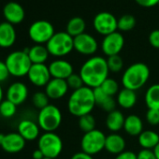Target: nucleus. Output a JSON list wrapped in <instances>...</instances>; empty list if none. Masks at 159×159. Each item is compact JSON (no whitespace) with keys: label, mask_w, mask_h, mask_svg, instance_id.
I'll list each match as a JSON object with an SVG mask.
<instances>
[{"label":"nucleus","mask_w":159,"mask_h":159,"mask_svg":"<svg viewBox=\"0 0 159 159\" xmlns=\"http://www.w3.org/2000/svg\"><path fill=\"white\" fill-rule=\"evenodd\" d=\"M54 34L53 25L46 20H38L34 22L28 29L29 38L36 44H47Z\"/></svg>","instance_id":"1a4fd4ad"},{"label":"nucleus","mask_w":159,"mask_h":159,"mask_svg":"<svg viewBox=\"0 0 159 159\" xmlns=\"http://www.w3.org/2000/svg\"><path fill=\"white\" fill-rule=\"evenodd\" d=\"M107 64H108V67H109L110 72H113V73L120 72L124 67L123 58L119 54L109 56L107 58Z\"/></svg>","instance_id":"72a5a7b5"},{"label":"nucleus","mask_w":159,"mask_h":159,"mask_svg":"<svg viewBox=\"0 0 159 159\" xmlns=\"http://www.w3.org/2000/svg\"><path fill=\"white\" fill-rule=\"evenodd\" d=\"M152 152H153V153H154L156 159H159V143L155 146V148L152 150Z\"/></svg>","instance_id":"49530a36"},{"label":"nucleus","mask_w":159,"mask_h":159,"mask_svg":"<svg viewBox=\"0 0 159 159\" xmlns=\"http://www.w3.org/2000/svg\"><path fill=\"white\" fill-rule=\"evenodd\" d=\"M66 84L68 85V87L70 89H72L73 91L75 90H78L80 88H82L84 86V81L82 77L80 76V74H76V73H73L71 76H69L66 80Z\"/></svg>","instance_id":"c9c22d12"},{"label":"nucleus","mask_w":159,"mask_h":159,"mask_svg":"<svg viewBox=\"0 0 159 159\" xmlns=\"http://www.w3.org/2000/svg\"><path fill=\"white\" fill-rule=\"evenodd\" d=\"M126 134L132 137H139L143 131V122L140 117L136 114H130L125 117L124 128Z\"/></svg>","instance_id":"5701e85b"},{"label":"nucleus","mask_w":159,"mask_h":159,"mask_svg":"<svg viewBox=\"0 0 159 159\" xmlns=\"http://www.w3.org/2000/svg\"><path fill=\"white\" fill-rule=\"evenodd\" d=\"M109 73L107 59L102 56H91L83 64L79 72L84 85L92 89L100 87L109 78Z\"/></svg>","instance_id":"f257e3e1"},{"label":"nucleus","mask_w":159,"mask_h":159,"mask_svg":"<svg viewBox=\"0 0 159 159\" xmlns=\"http://www.w3.org/2000/svg\"><path fill=\"white\" fill-rule=\"evenodd\" d=\"M114 159H137V154L132 151H125L116 155Z\"/></svg>","instance_id":"79ce46f5"},{"label":"nucleus","mask_w":159,"mask_h":159,"mask_svg":"<svg viewBox=\"0 0 159 159\" xmlns=\"http://www.w3.org/2000/svg\"><path fill=\"white\" fill-rule=\"evenodd\" d=\"M96 106L94 90L84 86L71 93L67 101V110L69 113L76 117H82L90 114Z\"/></svg>","instance_id":"f03ea898"},{"label":"nucleus","mask_w":159,"mask_h":159,"mask_svg":"<svg viewBox=\"0 0 159 159\" xmlns=\"http://www.w3.org/2000/svg\"><path fill=\"white\" fill-rule=\"evenodd\" d=\"M70 159H94L93 158V155L91 154H88L84 152H76L74 153Z\"/></svg>","instance_id":"37998d69"},{"label":"nucleus","mask_w":159,"mask_h":159,"mask_svg":"<svg viewBox=\"0 0 159 159\" xmlns=\"http://www.w3.org/2000/svg\"><path fill=\"white\" fill-rule=\"evenodd\" d=\"M29 95L28 87L23 82H15L11 84L6 91V98L16 106L22 105L27 99Z\"/></svg>","instance_id":"4468645a"},{"label":"nucleus","mask_w":159,"mask_h":159,"mask_svg":"<svg viewBox=\"0 0 159 159\" xmlns=\"http://www.w3.org/2000/svg\"><path fill=\"white\" fill-rule=\"evenodd\" d=\"M3 15L6 19V22L11 25H18L24 21L25 12L22 5L17 2L11 1L4 6Z\"/></svg>","instance_id":"6ab92c4d"},{"label":"nucleus","mask_w":159,"mask_h":159,"mask_svg":"<svg viewBox=\"0 0 159 159\" xmlns=\"http://www.w3.org/2000/svg\"><path fill=\"white\" fill-rule=\"evenodd\" d=\"M85 28H86V24L85 21L84 20V18L82 17H73L71 18L67 24H66V32L70 35L72 38H76L80 35H82L84 33H85Z\"/></svg>","instance_id":"cd10ccee"},{"label":"nucleus","mask_w":159,"mask_h":159,"mask_svg":"<svg viewBox=\"0 0 159 159\" xmlns=\"http://www.w3.org/2000/svg\"><path fill=\"white\" fill-rule=\"evenodd\" d=\"M98 49L97 39L90 34L84 33L74 38V50L83 55H93Z\"/></svg>","instance_id":"ddd939ff"},{"label":"nucleus","mask_w":159,"mask_h":159,"mask_svg":"<svg viewBox=\"0 0 159 159\" xmlns=\"http://www.w3.org/2000/svg\"><path fill=\"white\" fill-rule=\"evenodd\" d=\"M68 85L66 80L52 78L48 84L45 86V93L50 99L58 100L64 98L68 92Z\"/></svg>","instance_id":"2eb2a0df"},{"label":"nucleus","mask_w":159,"mask_h":159,"mask_svg":"<svg viewBox=\"0 0 159 159\" xmlns=\"http://www.w3.org/2000/svg\"><path fill=\"white\" fill-rule=\"evenodd\" d=\"M32 157H33V159H43L45 156H44V154L42 153V152L39 149H37V150H35L33 152Z\"/></svg>","instance_id":"c03bdc74"},{"label":"nucleus","mask_w":159,"mask_h":159,"mask_svg":"<svg viewBox=\"0 0 159 159\" xmlns=\"http://www.w3.org/2000/svg\"><path fill=\"white\" fill-rule=\"evenodd\" d=\"M125 140L118 133H111L106 136L105 150L111 153L118 155L125 150Z\"/></svg>","instance_id":"412c9836"},{"label":"nucleus","mask_w":159,"mask_h":159,"mask_svg":"<svg viewBox=\"0 0 159 159\" xmlns=\"http://www.w3.org/2000/svg\"><path fill=\"white\" fill-rule=\"evenodd\" d=\"M16 41V31L13 25L3 22L0 24V48H11Z\"/></svg>","instance_id":"aec40b11"},{"label":"nucleus","mask_w":159,"mask_h":159,"mask_svg":"<svg viewBox=\"0 0 159 159\" xmlns=\"http://www.w3.org/2000/svg\"><path fill=\"white\" fill-rule=\"evenodd\" d=\"M62 118V112L59 108L49 104L39 111L37 123L44 132H54L60 126Z\"/></svg>","instance_id":"423d86ee"},{"label":"nucleus","mask_w":159,"mask_h":159,"mask_svg":"<svg viewBox=\"0 0 159 159\" xmlns=\"http://www.w3.org/2000/svg\"><path fill=\"white\" fill-rule=\"evenodd\" d=\"M38 149L45 157L55 159L62 152L63 140L55 132H44L39 138Z\"/></svg>","instance_id":"0eeeda50"},{"label":"nucleus","mask_w":159,"mask_h":159,"mask_svg":"<svg viewBox=\"0 0 159 159\" xmlns=\"http://www.w3.org/2000/svg\"><path fill=\"white\" fill-rule=\"evenodd\" d=\"M17 130L26 141H32L40 137V127L39 124L30 119H23L20 121Z\"/></svg>","instance_id":"a211bd4d"},{"label":"nucleus","mask_w":159,"mask_h":159,"mask_svg":"<svg viewBox=\"0 0 159 159\" xmlns=\"http://www.w3.org/2000/svg\"><path fill=\"white\" fill-rule=\"evenodd\" d=\"M125 120V117L124 116V114L120 111L114 110L108 113L105 123L110 131H111L112 133H117L124 128Z\"/></svg>","instance_id":"a878e982"},{"label":"nucleus","mask_w":159,"mask_h":159,"mask_svg":"<svg viewBox=\"0 0 159 159\" xmlns=\"http://www.w3.org/2000/svg\"><path fill=\"white\" fill-rule=\"evenodd\" d=\"M135 1L143 8H152L159 4V0H135Z\"/></svg>","instance_id":"a19ab883"},{"label":"nucleus","mask_w":159,"mask_h":159,"mask_svg":"<svg viewBox=\"0 0 159 159\" xmlns=\"http://www.w3.org/2000/svg\"><path fill=\"white\" fill-rule=\"evenodd\" d=\"M49 70L52 78L66 80L69 76H71L73 72V66L71 63L65 59H56L52 61L49 66Z\"/></svg>","instance_id":"f3484780"},{"label":"nucleus","mask_w":159,"mask_h":159,"mask_svg":"<svg viewBox=\"0 0 159 159\" xmlns=\"http://www.w3.org/2000/svg\"><path fill=\"white\" fill-rule=\"evenodd\" d=\"M145 103L148 109L159 110V84H153L147 89Z\"/></svg>","instance_id":"c85d7f7f"},{"label":"nucleus","mask_w":159,"mask_h":159,"mask_svg":"<svg viewBox=\"0 0 159 159\" xmlns=\"http://www.w3.org/2000/svg\"><path fill=\"white\" fill-rule=\"evenodd\" d=\"M43 159H52V158H48V157H44Z\"/></svg>","instance_id":"09e8293b"},{"label":"nucleus","mask_w":159,"mask_h":159,"mask_svg":"<svg viewBox=\"0 0 159 159\" xmlns=\"http://www.w3.org/2000/svg\"><path fill=\"white\" fill-rule=\"evenodd\" d=\"M136 18L131 14H125L118 19V29L123 32L132 30L136 25Z\"/></svg>","instance_id":"2f4dec72"},{"label":"nucleus","mask_w":159,"mask_h":159,"mask_svg":"<svg viewBox=\"0 0 159 159\" xmlns=\"http://www.w3.org/2000/svg\"><path fill=\"white\" fill-rule=\"evenodd\" d=\"M11 76L23 78L27 76L31 66L33 65L28 53L25 51H14L11 52L5 60Z\"/></svg>","instance_id":"20e7f679"},{"label":"nucleus","mask_w":159,"mask_h":159,"mask_svg":"<svg viewBox=\"0 0 159 159\" xmlns=\"http://www.w3.org/2000/svg\"><path fill=\"white\" fill-rule=\"evenodd\" d=\"M138 141L142 149L153 150L159 143V134L152 130H143L138 137Z\"/></svg>","instance_id":"bb28decb"},{"label":"nucleus","mask_w":159,"mask_h":159,"mask_svg":"<svg viewBox=\"0 0 159 159\" xmlns=\"http://www.w3.org/2000/svg\"><path fill=\"white\" fill-rule=\"evenodd\" d=\"M149 43L152 47L159 49V29L152 31L149 35Z\"/></svg>","instance_id":"58836bf2"},{"label":"nucleus","mask_w":159,"mask_h":159,"mask_svg":"<svg viewBox=\"0 0 159 159\" xmlns=\"http://www.w3.org/2000/svg\"><path fill=\"white\" fill-rule=\"evenodd\" d=\"M29 82L37 87H45L51 81L52 76L49 66L45 64H33L27 74Z\"/></svg>","instance_id":"f8f14e48"},{"label":"nucleus","mask_w":159,"mask_h":159,"mask_svg":"<svg viewBox=\"0 0 159 159\" xmlns=\"http://www.w3.org/2000/svg\"><path fill=\"white\" fill-rule=\"evenodd\" d=\"M146 121L151 125H159V110L148 109L146 112Z\"/></svg>","instance_id":"e433bc0d"},{"label":"nucleus","mask_w":159,"mask_h":159,"mask_svg":"<svg viewBox=\"0 0 159 159\" xmlns=\"http://www.w3.org/2000/svg\"><path fill=\"white\" fill-rule=\"evenodd\" d=\"M150 68L144 63H134L123 73L122 84L124 88L137 91L142 88L150 78Z\"/></svg>","instance_id":"7ed1b4c3"},{"label":"nucleus","mask_w":159,"mask_h":159,"mask_svg":"<svg viewBox=\"0 0 159 159\" xmlns=\"http://www.w3.org/2000/svg\"><path fill=\"white\" fill-rule=\"evenodd\" d=\"M137 99H138V97L135 91L127 89V88H123L117 94L116 102L121 108L129 110V109H132L136 105Z\"/></svg>","instance_id":"b1692460"},{"label":"nucleus","mask_w":159,"mask_h":159,"mask_svg":"<svg viewBox=\"0 0 159 159\" xmlns=\"http://www.w3.org/2000/svg\"><path fill=\"white\" fill-rule=\"evenodd\" d=\"M46 47L50 55L54 57H64L74 50V38L66 31L55 33L47 42Z\"/></svg>","instance_id":"39448f33"},{"label":"nucleus","mask_w":159,"mask_h":159,"mask_svg":"<svg viewBox=\"0 0 159 159\" xmlns=\"http://www.w3.org/2000/svg\"><path fill=\"white\" fill-rule=\"evenodd\" d=\"M100 88L102 89V91L107 94L108 96L111 97H114L115 95H117L120 91V86L119 84L113 79L108 78L106 81L101 84Z\"/></svg>","instance_id":"473e14b6"},{"label":"nucleus","mask_w":159,"mask_h":159,"mask_svg":"<svg viewBox=\"0 0 159 159\" xmlns=\"http://www.w3.org/2000/svg\"><path fill=\"white\" fill-rule=\"evenodd\" d=\"M96 125H97L96 119L91 113L84 115L79 118V127L84 133H87L96 129Z\"/></svg>","instance_id":"c756f323"},{"label":"nucleus","mask_w":159,"mask_h":159,"mask_svg":"<svg viewBox=\"0 0 159 159\" xmlns=\"http://www.w3.org/2000/svg\"><path fill=\"white\" fill-rule=\"evenodd\" d=\"M49 100H50V98L46 95L45 92H40V91L37 92L32 97V103H33V105L37 109H39V111L42 110L43 108L47 107L50 104Z\"/></svg>","instance_id":"f704fd0d"},{"label":"nucleus","mask_w":159,"mask_h":159,"mask_svg":"<svg viewBox=\"0 0 159 159\" xmlns=\"http://www.w3.org/2000/svg\"><path fill=\"white\" fill-rule=\"evenodd\" d=\"M17 112V106L7 98L0 103V115L3 118L10 119L13 117Z\"/></svg>","instance_id":"7c9ffc66"},{"label":"nucleus","mask_w":159,"mask_h":159,"mask_svg":"<svg viewBox=\"0 0 159 159\" xmlns=\"http://www.w3.org/2000/svg\"><path fill=\"white\" fill-rule=\"evenodd\" d=\"M25 143L26 140L18 132H11L5 134L1 148L7 152L17 153L24 150V148L25 147Z\"/></svg>","instance_id":"dca6fc26"},{"label":"nucleus","mask_w":159,"mask_h":159,"mask_svg":"<svg viewBox=\"0 0 159 159\" xmlns=\"http://www.w3.org/2000/svg\"><path fill=\"white\" fill-rule=\"evenodd\" d=\"M25 51L28 53L32 64H45L50 55L47 47L41 44H36Z\"/></svg>","instance_id":"393cba45"},{"label":"nucleus","mask_w":159,"mask_h":159,"mask_svg":"<svg viewBox=\"0 0 159 159\" xmlns=\"http://www.w3.org/2000/svg\"><path fill=\"white\" fill-rule=\"evenodd\" d=\"M93 90H94L96 105L100 107L103 111H107L108 113L115 110L117 102L115 98H113V97H111L105 94L100 87L95 88Z\"/></svg>","instance_id":"4be33fe9"},{"label":"nucleus","mask_w":159,"mask_h":159,"mask_svg":"<svg viewBox=\"0 0 159 159\" xmlns=\"http://www.w3.org/2000/svg\"><path fill=\"white\" fill-rule=\"evenodd\" d=\"M4 138H5V134L3 133H0V146H1L3 140H4Z\"/></svg>","instance_id":"de8ad7c7"},{"label":"nucleus","mask_w":159,"mask_h":159,"mask_svg":"<svg viewBox=\"0 0 159 159\" xmlns=\"http://www.w3.org/2000/svg\"><path fill=\"white\" fill-rule=\"evenodd\" d=\"M93 25L98 34L105 37L116 32L118 29V19L109 11H102L95 16Z\"/></svg>","instance_id":"9d476101"},{"label":"nucleus","mask_w":159,"mask_h":159,"mask_svg":"<svg viewBox=\"0 0 159 159\" xmlns=\"http://www.w3.org/2000/svg\"><path fill=\"white\" fill-rule=\"evenodd\" d=\"M4 96H5V93H4V89L0 84V103H1L3 100H4Z\"/></svg>","instance_id":"a18cd8bd"},{"label":"nucleus","mask_w":159,"mask_h":159,"mask_svg":"<svg viewBox=\"0 0 159 159\" xmlns=\"http://www.w3.org/2000/svg\"><path fill=\"white\" fill-rule=\"evenodd\" d=\"M105 134L96 128L90 132L84 133L81 140V148L83 152L94 155L105 149Z\"/></svg>","instance_id":"6e6552de"},{"label":"nucleus","mask_w":159,"mask_h":159,"mask_svg":"<svg viewBox=\"0 0 159 159\" xmlns=\"http://www.w3.org/2000/svg\"><path fill=\"white\" fill-rule=\"evenodd\" d=\"M137 159H156L152 150L141 149L137 153Z\"/></svg>","instance_id":"ea45409f"},{"label":"nucleus","mask_w":159,"mask_h":159,"mask_svg":"<svg viewBox=\"0 0 159 159\" xmlns=\"http://www.w3.org/2000/svg\"><path fill=\"white\" fill-rule=\"evenodd\" d=\"M125 46V38L120 32H114L104 37L101 42V50L105 55H118Z\"/></svg>","instance_id":"9b49d317"},{"label":"nucleus","mask_w":159,"mask_h":159,"mask_svg":"<svg viewBox=\"0 0 159 159\" xmlns=\"http://www.w3.org/2000/svg\"><path fill=\"white\" fill-rule=\"evenodd\" d=\"M10 76L11 74L5 61L0 60V84L6 82Z\"/></svg>","instance_id":"4c0bfd02"}]
</instances>
